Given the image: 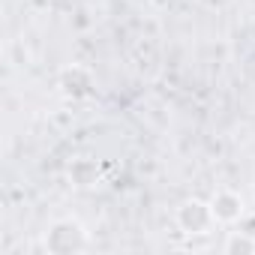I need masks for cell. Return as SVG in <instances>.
Masks as SVG:
<instances>
[{"label":"cell","instance_id":"cell-1","mask_svg":"<svg viewBox=\"0 0 255 255\" xmlns=\"http://www.w3.org/2000/svg\"><path fill=\"white\" fill-rule=\"evenodd\" d=\"M45 249L54 252V255L87 252L90 249V237H87V231H84L81 222H75V219H57L45 231Z\"/></svg>","mask_w":255,"mask_h":255},{"label":"cell","instance_id":"cell-4","mask_svg":"<svg viewBox=\"0 0 255 255\" xmlns=\"http://www.w3.org/2000/svg\"><path fill=\"white\" fill-rule=\"evenodd\" d=\"M225 252L228 255H249V252H255V240L240 234V231H231L225 240Z\"/></svg>","mask_w":255,"mask_h":255},{"label":"cell","instance_id":"cell-2","mask_svg":"<svg viewBox=\"0 0 255 255\" xmlns=\"http://www.w3.org/2000/svg\"><path fill=\"white\" fill-rule=\"evenodd\" d=\"M177 225L186 231V234H207L213 225H216V216H213V207L210 201H201V198H189L177 207Z\"/></svg>","mask_w":255,"mask_h":255},{"label":"cell","instance_id":"cell-3","mask_svg":"<svg viewBox=\"0 0 255 255\" xmlns=\"http://www.w3.org/2000/svg\"><path fill=\"white\" fill-rule=\"evenodd\" d=\"M210 207H213V216L216 222H237L243 216V198L231 189H219L213 198H210Z\"/></svg>","mask_w":255,"mask_h":255}]
</instances>
